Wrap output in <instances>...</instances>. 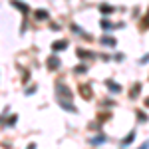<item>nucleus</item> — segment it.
<instances>
[{
	"mask_svg": "<svg viewBox=\"0 0 149 149\" xmlns=\"http://www.w3.org/2000/svg\"><path fill=\"white\" fill-rule=\"evenodd\" d=\"M147 105H149V100H147Z\"/></svg>",
	"mask_w": 149,
	"mask_h": 149,
	"instance_id": "f257e3e1",
	"label": "nucleus"
}]
</instances>
